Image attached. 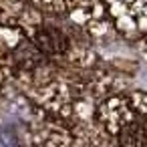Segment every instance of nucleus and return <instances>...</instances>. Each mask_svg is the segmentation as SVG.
I'll return each mask as SVG.
<instances>
[{
    "label": "nucleus",
    "instance_id": "f257e3e1",
    "mask_svg": "<svg viewBox=\"0 0 147 147\" xmlns=\"http://www.w3.org/2000/svg\"><path fill=\"white\" fill-rule=\"evenodd\" d=\"M36 47L49 55H61L67 51V38L57 28H40L36 32Z\"/></svg>",
    "mask_w": 147,
    "mask_h": 147
},
{
    "label": "nucleus",
    "instance_id": "f03ea898",
    "mask_svg": "<svg viewBox=\"0 0 147 147\" xmlns=\"http://www.w3.org/2000/svg\"><path fill=\"white\" fill-rule=\"evenodd\" d=\"M119 143L123 147H143L145 145V129L135 121L125 123L119 131Z\"/></svg>",
    "mask_w": 147,
    "mask_h": 147
}]
</instances>
